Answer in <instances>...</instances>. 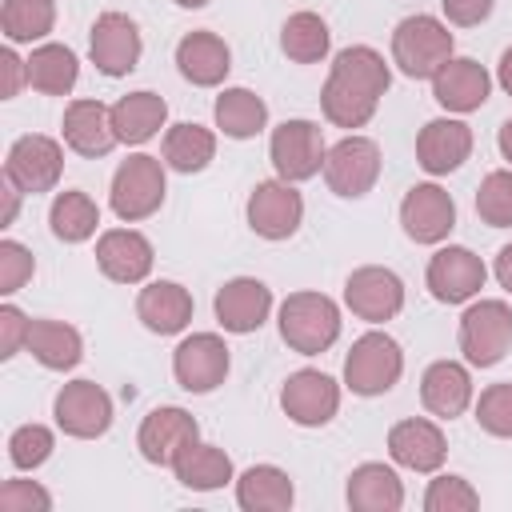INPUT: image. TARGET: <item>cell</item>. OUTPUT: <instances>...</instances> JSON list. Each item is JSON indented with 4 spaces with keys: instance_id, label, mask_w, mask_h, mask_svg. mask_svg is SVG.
Masks as SVG:
<instances>
[{
    "instance_id": "8fae6325",
    "label": "cell",
    "mask_w": 512,
    "mask_h": 512,
    "mask_svg": "<svg viewBox=\"0 0 512 512\" xmlns=\"http://www.w3.org/2000/svg\"><path fill=\"white\" fill-rule=\"evenodd\" d=\"M200 440V424L192 412L176 408V404H160L152 408L144 420H140V432H136V448L148 464L156 468H172L180 460L184 448H192Z\"/></svg>"
},
{
    "instance_id": "5b68a950",
    "label": "cell",
    "mask_w": 512,
    "mask_h": 512,
    "mask_svg": "<svg viewBox=\"0 0 512 512\" xmlns=\"http://www.w3.org/2000/svg\"><path fill=\"white\" fill-rule=\"evenodd\" d=\"M404 372V352L388 332H364L344 356V384L356 396H384Z\"/></svg>"
},
{
    "instance_id": "e0dca14e",
    "label": "cell",
    "mask_w": 512,
    "mask_h": 512,
    "mask_svg": "<svg viewBox=\"0 0 512 512\" xmlns=\"http://www.w3.org/2000/svg\"><path fill=\"white\" fill-rule=\"evenodd\" d=\"M344 304L352 308V316L368 324H384L404 308V280L392 268L364 264L344 280Z\"/></svg>"
},
{
    "instance_id": "7bdbcfd3",
    "label": "cell",
    "mask_w": 512,
    "mask_h": 512,
    "mask_svg": "<svg viewBox=\"0 0 512 512\" xmlns=\"http://www.w3.org/2000/svg\"><path fill=\"white\" fill-rule=\"evenodd\" d=\"M32 272H36L32 252L20 240H0V296L20 292L32 280Z\"/></svg>"
},
{
    "instance_id": "f1b7e54d",
    "label": "cell",
    "mask_w": 512,
    "mask_h": 512,
    "mask_svg": "<svg viewBox=\"0 0 512 512\" xmlns=\"http://www.w3.org/2000/svg\"><path fill=\"white\" fill-rule=\"evenodd\" d=\"M24 348H28V352L36 356V364H44L48 372H72V368L84 360V336H80L72 324L48 320V316L32 320Z\"/></svg>"
},
{
    "instance_id": "d6a6232c",
    "label": "cell",
    "mask_w": 512,
    "mask_h": 512,
    "mask_svg": "<svg viewBox=\"0 0 512 512\" xmlns=\"http://www.w3.org/2000/svg\"><path fill=\"white\" fill-rule=\"evenodd\" d=\"M212 116H216V128H220L224 136H232V140H252V136L264 132V124H268V104H264L252 88H224V92L216 96Z\"/></svg>"
},
{
    "instance_id": "4dcf8cb0",
    "label": "cell",
    "mask_w": 512,
    "mask_h": 512,
    "mask_svg": "<svg viewBox=\"0 0 512 512\" xmlns=\"http://www.w3.org/2000/svg\"><path fill=\"white\" fill-rule=\"evenodd\" d=\"M168 120V104L164 96L140 88V92H128L112 104V128H116V140L120 144H148Z\"/></svg>"
},
{
    "instance_id": "74e56055",
    "label": "cell",
    "mask_w": 512,
    "mask_h": 512,
    "mask_svg": "<svg viewBox=\"0 0 512 512\" xmlns=\"http://www.w3.org/2000/svg\"><path fill=\"white\" fill-rule=\"evenodd\" d=\"M56 24V4L52 0H4L0 8V28L8 44H32L44 40Z\"/></svg>"
},
{
    "instance_id": "d6986e66",
    "label": "cell",
    "mask_w": 512,
    "mask_h": 512,
    "mask_svg": "<svg viewBox=\"0 0 512 512\" xmlns=\"http://www.w3.org/2000/svg\"><path fill=\"white\" fill-rule=\"evenodd\" d=\"M152 240L136 228H108L96 240V264L112 284H140L152 272Z\"/></svg>"
},
{
    "instance_id": "7dc6e473",
    "label": "cell",
    "mask_w": 512,
    "mask_h": 512,
    "mask_svg": "<svg viewBox=\"0 0 512 512\" xmlns=\"http://www.w3.org/2000/svg\"><path fill=\"white\" fill-rule=\"evenodd\" d=\"M0 68H4V100H12L20 92V84H28V60H20L12 48H4Z\"/></svg>"
},
{
    "instance_id": "83f0119b",
    "label": "cell",
    "mask_w": 512,
    "mask_h": 512,
    "mask_svg": "<svg viewBox=\"0 0 512 512\" xmlns=\"http://www.w3.org/2000/svg\"><path fill=\"white\" fill-rule=\"evenodd\" d=\"M344 496H348V508L352 512H400L404 484H400L396 468H388L380 460H368V464L352 468Z\"/></svg>"
},
{
    "instance_id": "277c9868",
    "label": "cell",
    "mask_w": 512,
    "mask_h": 512,
    "mask_svg": "<svg viewBox=\"0 0 512 512\" xmlns=\"http://www.w3.org/2000/svg\"><path fill=\"white\" fill-rule=\"evenodd\" d=\"M164 192H168L164 160H160V156H148V152H136V156H128V160L116 168L108 204H112V212H116L124 224H136V220H148L152 212H160Z\"/></svg>"
},
{
    "instance_id": "ee69618b",
    "label": "cell",
    "mask_w": 512,
    "mask_h": 512,
    "mask_svg": "<svg viewBox=\"0 0 512 512\" xmlns=\"http://www.w3.org/2000/svg\"><path fill=\"white\" fill-rule=\"evenodd\" d=\"M0 508L4 512H48L52 496L36 480H4L0 488Z\"/></svg>"
},
{
    "instance_id": "30bf717a",
    "label": "cell",
    "mask_w": 512,
    "mask_h": 512,
    "mask_svg": "<svg viewBox=\"0 0 512 512\" xmlns=\"http://www.w3.org/2000/svg\"><path fill=\"white\" fill-rule=\"evenodd\" d=\"M56 428L72 440H96L112 428V396L96 380H72L52 400Z\"/></svg>"
},
{
    "instance_id": "8992f818",
    "label": "cell",
    "mask_w": 512,
    "mask_h": 512,
    "mask_svg": "<svg viewBox=\"0 0 512 512\" xmlns=\"http://www.w3.org/2000/svg\"><path fill=\"white\" fill-rule=\"evenodd\" d=\"M456 340L472 368H496L512 348V308L504 300H472L460 316Z\"/></svg>"
},
{
    "instance_id": "c3c4849f",
    "label": "cell",
    "mask_w": 512,
    "mask_h": 512,
    "mask_svg": "<svg viewBox=\"0 0 512 512\" xmlns=\"http://www.w3.org/2000/svg\"><path fill=\"white\" fill-rule=\"evenodd\" d=\"M492 276H496V284H500L504 292H512V244H504V248L496 252V264H492Z\"/></svg>"
},
{
    "instance_id": "7c38bea8",
    "label": "cell",
    "mask_w": 512,
    "mask_h": 512,
    "mask_svg": "<svg viewBox=\"0 0 512 512\" xmlns=\"http://www.w3.org/2000/svg\"><path fill=\"white\" fill-rule=\"evenodd\" d=\"M244 216H248V228L256 236L288 240V236H296V228L304 220V196L296 192V184H288L280 176L276 180H260L252 188V196H248Z\"/></svg>"
},
{
    "instance_id": "1f68e13d",
    "label": "cell",
    "mask_w": 512,
    "mask_h": 512,
    "mask_svg": "<svg viewBox=\"0 0 512 512\" xmlns=\"http://www.w3.org/2000/svg\"><path fill=\"white\" fill-rule=\"evenodd\" d=\"M80 60L68 44H36L28 56V88L40 96H68L76 88Z\"/></svg>"
},
{
    "instance_id": "7a4b0ae2",
    "label": "cell",
    "mask_w": 512,
    "mask_h": 512,
    "mask_svg": "<svg viewBox=\"0 0 512 512\" xmlns=\"http://www.w3.org/2000/svg\"><path fill=\"white\" fill-rule=\"evenodd\" d=\"M280 340L300 356H320L340 336V308L324 292H292L280 304Z\"/></svg>"
},
{
    "instance_id": "9c48e42d",
    "label": "cell",
    "mask_w": 512,
    "mask_h": 512,
    "mask_svg": "<svg viewBox=\"0 0 512 512\" xmlns=\"http://www.w3.org/2000/svg\"><path fill=\"white\" fill-rule=\"evenodd\" d=\"M60 172H64V148L44 132H28L8 148L4 180H12L24 196L52 192L60 184Z\"/></svg>"
},
{
    "instance_id": "9a60e30c",
    "label": "cell",
    "mask_w": 512,
    "mask_h": 512,
    "mask_svg": "<svg viewBox=\"0 0 512 512\" xmlns=\"http://www.w3.org/2000/svg\"><path fill=\"white\" fill-rule=\"evenodd\" d=\"M140 52H144V40H140V28L132 16L124 12H100L96 24H92V36H88V56L96 64V72L104 76H128L136 64H140Z\"/></svg>"
},
{
    "instance_id": "681fc988",
    "label": "cell",
    "mask_w": 512,
    "mask_h": 512,
    "mask_svg": "<svg viewBox=\"0 0 512 512\" xmlns=\"http://www.w3.org/2000/svg\"><path fill=\"white\" fill-rule=\"evenodd\" d=\"M20 188L12 184V180H4V212H0V228H8L12 220H16V212H20Z\"/></svg>"
},
{
    "instance_id": "f6af8a7d",
    "label": "cell",
    "mask_w": 512,
    "mask_h": 512,
    "mask_svg": "<svg viewBox=\"0 0 512 512\" xmlns=\"http://www.w3.org/2000/svg\"><path fill=\"white\" fill-rule=\"evenodd\" d=\"M28 328H32V320L16 304L0 308V360H12L28 344Z\"/></svg>"
},
{
    "instance_id": "ba28073f",
    "label": "cell",
    "mask_w": 512,
    "mask_h": 512,
    "mask_svg": "<svg viewBox=\"0 0 512 512\" xmlns=\"http://www.w3.org/2000/svg\"><path fill=\"white\" fill-rule=\"evenodd\" d=\"M380 180V144L368 136H344L328 148L324 156V184L344 196V200H360L372 192V184Z\"/></svg>"
},
{
    "instance_id": "2e32d148",
    "label": "cell",
    "mask_w": 512,
    "mask_h": 512,
    "mask_svg": "<svg viewBox=\"0 0 512 512\" xmlns=\"http://www.w3.org/2000/svg\"><path fill=\"white\" fill-rule=\"evenodd\" d=\"M484 280H488L484 260L472 248H464V244L440 248L428 260V272H424V284H428V292L440 304H468L484 288Z\"/></svg>"
},
{
    "instance_id": "ab89813d",
    "label": "cell",
    "mask_w": 512,
    "mask_h": 512,
    "mask_svg": "<svg viewBox=\"0 0 512 512\" xmlns=\"http://www.w3.org/2000/svg\"><path fill=\"white\" fill-rule=\"evenodd\" d=\"M52 448H56V436H52V428H44V424H20V428L8 436V460H12V468H20V472L40 468V464L52 456Z\"/></svg>"
},
{
    "instance_id": "b9f144b4",
    "label": "cell",
    "mask_w": 512,
    "mask_h": 512,
    "mask_svg": "<svg viewBox=\"0 0 512 512\" xmlns=\"http://www.w3.org/2000/svg\"><path fill=\"white\" fill-rule=\"evenodd\" d=\"M476 424L488 436H500V440L512 436V384L508 380L488 384L480 392V400H476Z\"/></svg>"
},
{
    "instance_id": "4fadbf2b",
    "label": "cell",
    "mask_w": 512,
    "mask_h": 512,
    "mask_svg": "<svg viewBox=\"0 0 512 512\" xmlns=\"http://www.w3.org/2000/svg\"><path fill=\"white\" fill-rule=\"evenodd\" d=\"M172 376L184 392L204 396L224 384L228 376V344L216 332H192L172 352Z\"/></svg>"
},
{
    "instance_id": "6da1fadb",
    "label": "cell",
    "mask_w": 512,
    "mask_h": 512,
    "mask_svg": "<svg viewBox=\"0 0 512 512\" xmlns=\"http://www.w3.org/2000/svg\"><path fill=\"white\" fill-rule=\"evenodd\" d=\"M392 72L384 64V56L368 44H348L332 56L328 80L320 88V112L328 124L336 128H364L376 116L380 96L388 92Z\"/></svg>"
},
{
    "instance_id": "44dd1931",
    "label": "cell",
    "mask_w": 512,
    "mask_h": 512,
    "mask_svg": "<svg viewBox=\"0 0 512 512\" xmlns=\"http://www.w3.org/2000/svg\"><path fill=\"white\" fill-rule=\"evenodd\" d=\"M492 92V76L484 72V64H476L472 56H452L436 76H432V96L444 112L452 116H468L476 108H484Z\"/></svg>"
},
{
    "instance_id": "ac0fdd59",
    "label": "cell",
    "mask_w": 512,
    "mask_h": 512,
    "mask_svg": "<svg viewBox=\"0 0 512 512\" xmlns=\"http://www.w3.org/2000/svg\"><path fill=\"white\" fill-rule=\"evenodd\" d=\"M400 224L416 244H444L456 228V200L440 184H416L400 200Z\"/></svg>"
},
{
    "instance_id": "ffe728a7",
    "label": "cell",
    "mask_w": 512,
    "mask_h": 512,
    "mask_svg": "<svg viewBox=\"0 0 512 512\" xmlns=\"http://www.w3.org/2000/svg\"><path fill=\"white\" fill-rule=\"evenodd\" d=\"M472 156V128L456 116H436L416 136V164L428 176H448Z\"/></svg>"
},
{
    "instance_id": "3957f363",
    "label": "cell",
    "mask_w": 512,
    "mask_h": 512,
    "mask_svg": "<svg viewBox=\"0 0 512 512\" xmlns=\"http://www.w3.org/2000/svg\"><path fill=\"white\" fill-rule=\"evenodd\" d=\"M452 60V32L444 20L416 12L392 28V64L408 80H432Z\"/></svg>"
},
{
    "instance_id": "f5cc1de1",
    "label": "cell",
    "mask_w": 512,
    "mask_h": 512,
    "mask_svg": "<svg viewBox=\"0 0 512 512\" xmlns=\"http://www.w3.org/2000/svg\"><path fill=\"white\" fill-rule=\"evenodd\" d=\"M180 8H204V4H212V0H176Z\"/></svg>"
},
{
    "instance_id": "8d00e7d4",
    "label": "cell",
    "mask_w": 512,
    "mask_h": 512,
    "mask_svg": "<svg viewBox=\"0 0 512 512\" xmlns=\"http://www.w3.org/2000/svg\"><path fill=\"white\" fill-rule=\"evenodd\" d=\"M280 48L292 64H320L332 48V32L316 12H292L280 28Z\"/></svg>"
},
{
    "instance_id": "4316f807",
    "label": "cell",
    "mask_w": 512,
    "mask_h": 512,
    "mask_svg": "<svg viewBox=\"0 0 512 512\" xmlns=\"http://www.w3.org/2000/svg\"><path fill=\"white\" fill-rule=\"evenodd\" d=\"M176 68L188 84L196 88H216L224 84L228 68H232V52L228 44L216 36V32H188L180 44H176Z\"/></svg>"
},
{
    "instance_id": "cb8c5ba5",
    "label": "cell",
    "mask_w": 512,
    "mask_h": 512,
    "mask_svg": "<svg viewBox=\"0 0 512 512\" xmlns=\"http://www.w3.org/2000/svg\"><path fill=\"white\" fill-rule=\"evenodd\" d=\"M192 292L176 280H152L136 296V316L156 336H176L192 324Z\"/></svg>"
},
{
    "instance_id": "e575fe53",
    "label": "cell",
    "mask_w": 512,
    "mask_h": 512,
    "mask_svg": "<svg viewBox=\"0 0 512 512\" xmlns=\"http://www.w3.org/2000/svg\"><path fill=\"white\" fill-rule=\"evenodd\" d=\"M48 224H52V236L64 240V244H84L96 236V224H100V208L88 192L80 188H64L56 192L52 208H48Z\"/></svg>"
},
{
    "instance_id": "7402d4cb",
    "label": "cell",
    "mask_w": 512,
    "mask_h": 512,
    "mask_svg": "<svg viewBox=\"0 0 512 512\" xmlns=\"http://www.w3.org/2000/svg\"><path fill=\"white\" fill-rule=\"evenodd\" d=\"M212 308H216V320H220L224 332L248 336V332H256L268 320V312H272V288L264 280H256V276H236V280H228L216 292Z\"/></svg>"
},
{
    "instance_id": "d590c367",
    "label": "cell",
    "mask_w": 512,
    "mask_h": 512,
    "mask_svg": "<svg viewBox=\"0 0 512 512\" xmlns=\"http://www.w3.org/2000/svg\"><path fill=\"white\" fill-rule=\"evenodd\" d=\"M172 472L192 492H216V488H224L232 480V456L224 448H216V444H200L196 440L192 448L180 452V460L172 464Z\"/></svg>"
},
{
    "instance_id": "f35d334b",
    "label": "cell",
    "mask_w": 512,
    "mask_h": 512,
    "mask_svg": "<svg viewBox=\"0 0 512 512\" xmlns=\"http://www.w3.org/2000/svg\"><path fill=\"white\" fill-rule=\"evenodd\" d=\"M476 216L488 228H512V168H496L476 188Z\"/></svg>"
},
{
    "instance_id": "5bb4252c",
    "label": "cell",
    "mask_w": 512,
    "mask_h": 512,
    "mask_svg": "<svg viewBox=\"0 0 512 512\" xmlns=\"http://www.w3.org/2000/svg\"><path fill=\"white\" fill-rule=\"evenodd\" d=\"M280 408L300 428H324L340 412V384L320 368H300L284 380Z\"/></svg>"
},
{
    "instance_id": "484cf974",
    "label": "cell",
    "mask_w": 512,
    "mask_h": 512,
    "mask_svg": "<svg viewBox=\"0 0 512 512\" xmlns=\"http://www.w3.org/2000/svg\"><path fill=\"white\" fill-rule=\"evenodd\" d=\"M420 404L436 420H456L472 404V376L460 360H436L420 376Z\"/></svg>"
},
{
    "instance_id": "f546056e",
    "label": "cell",
    "mask_w": 512,
    "mask_h": 512,
    "mask_svg": "<svg viewBox=\"0 0 512 512\" xmlns=\"http://www.w3.org/2000/svg\"><path fill=\"white\" fill-rule=\"evenodd\" d=\"M296 500L292 476L276 464H252L236 480V504L244 512H288Z\"/></svg>"
},
{
    "instance_id": "603a6c76",
    "label": "cell",
    "mask_w": 512,
    "mask_h": 512,
    "mask_svg": "<svg viewBox=\"0 0 512 512\" xmlns=\"http://www.w3.org/2000/svg\"><path fill=\"white\" fill-rule=\"evenodd\" d=\"M388 456L408 472H436L448 456V440L436 420L408 416L388 432Z\"/></svg>"
},
{
    "instance_id": "d4e9b609",
    "label": "cell",
    "mask_w": 512,
    "mask_h": 512,
    "mask_svg": "<svg viewBox=\"0 0 512 512\" xmlns=\"http://www.w3.org/2000/svg\"><path fill=\"white\" fill-rule=\"evenodd\" d=\"M64 144L88 160L108 156L120 144L112 128V108H104L100 100H72L64 108Z\"/></svg>"
},
{
    "instance_id": "60d3db41",
    "label": "cell",
    "mask_w": 512,
    "mask_h": 512,
    "mask_svg": "<svg viewBox=\"0 0 512 512\" xmlns=\"http://www.w3.org/2000/svg\"><path fill=\"white\" fill-rule=\"evenodd\" d=\"M424 508H428V512H472V508H480V492H476L464 476L444 472V476H436V480L428 484Z\"/></svg>"
},
{
    "instance_id": "bcb514c9",
    "label": "cell",
    "mask_w": 512,
    "mask_h": 512,
    "mask_svg": "<svg viewBox=\"0 0 512 512\" xmlns=\"http://www.w3.org/2000/svg\"><path fill=\"white\" fill-rule=\"evenodd\" d=\"M492 4H496V0H440L448 24H456V28H476V24H484V20L492 16Z\"/></svg>"
},
{
    "instance_id": "836d02e7",
    "label": "cell",
    "mask_w": 512,
    "mask_h": 512,
    "mask_svg": "<svg viewBox=\"0 0 512 512\" xmlns=\"http://www.w3.org/2000/svg\"><path fill=\"white\" fill-rule=\"evenodd\" d=\"M160 152H164V164H168L172 172L192 176V172H204V168L212 164V156H216V136H212V128H204V124H172V128L164 132Z\"/></svg>"
},
{
    "instance_id": "52a82bcc",
    "label": "cell",
    "mask_w": 512,
    "mask_h": 512,
    "mask_svg": "<svg viewBox=\"0 0 512 512\" xmlns=\"http://www.w3.org/2000/svg\"><path fill=\"white\" fill-rule=\"evenodd\" d=\"M268 156H272V168L280 180H288V184L312 180L316 172H324V156H328L324 128L312 120H284L280 128H272Z\"/></svg>"
},
{
    "instance_id": "816d5d0a",
    "label": "cell",
    "mask_w": 512,
    "mask_h": 512,
    "mask_svg": "<svg viewBox=\"0 0 512 512\" xmlns=\"http://www.w3.org/2000/svg\"><path fill=\"white\" fill-rule=\"evenodd\" d=\"M496 144H500V156L512 164V120H504V124H500V136H496Z\"/></svg>"
},
{
    "instance_id": "f907efd6",
    "label": "cell",
    "mask_w": 512,
    "mask_h": 512,
    "mask_svg": "<svg viewBox=\"0 0 512 512\" xmlns=\"http://www.w3.org/2000/svg\"><path fill=\"white\" fill-rule=\"evenodd\" d=\"M496 80H500V88L512 96V48H504V56H500V64H496Z\"/></svg>"
}]
</instances>
